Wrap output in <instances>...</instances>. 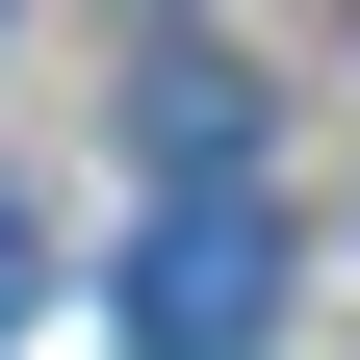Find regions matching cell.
<instances>
[{
	"label": "cell",
	"mask_w": 360,
	"mask_h": 360,
	"mask_svg": "<svg viewBox=\"0 0 360 360\" xmlns=\"http://www.w3.org/2000/svg\"><path fill=\"white\" fill-rule=\"evenodd\" d=\"M257 335H283V206L257 180H180L129 232V360H257Z\"/></svg>",
	"instance_id": "1"
},
{
	"label": "cell",
	"mask_w": 360,
	"mask_h": 360,
	"mask_svg": "<svg viewBox=\"0 0 360 360\" xmlns=\"http://www.w3.org/2000/svg\"><path fill=\"white\" fill-rule=\"evenodd\" d=\"M129 103H155V155H180V180H257V77H232V52H155Z\"/></svg>",
	"instance_id": "2"
},
{
	"label": "cell",
	"mask_w": 360,
	"mask_h": 360,
	"mask_svg": "<svg viewBox=\"0 0 360 360\" xmlns=\"http://www.w3.org/2000/svg\"><path fill=\"white\" fill-rule=\"evenodd\" d=\"M26 283H52V257H26V206H0V335H26Z\"/></svg>",
	"instance_id": "3"
}]
</instances>
